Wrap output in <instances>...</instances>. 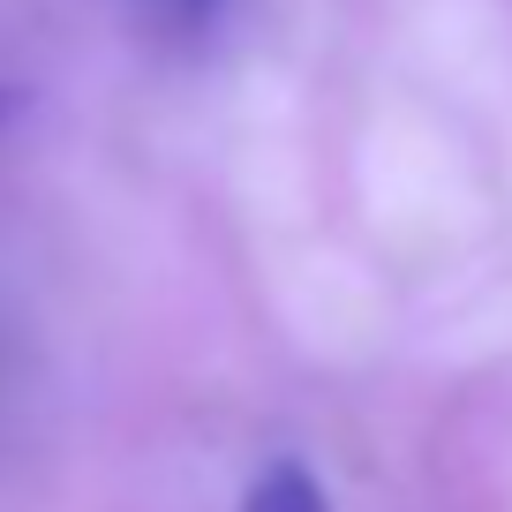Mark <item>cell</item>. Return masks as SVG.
<instances>
[{
  "label": "cell",
  "mask_w": 512,
  "mask_h": 512,
  "mask_svg": "<svg viewBox=\"0 0 512 512\" xmlns=\"http://www.w3.org/2000/svg\"><path fill=\"white\" fill-rule=\"evenodd\" d=\"M241 512H332V505H324V490H317V475H309V467H294V460H272L264 475L249 482Z\"/></svg>",
  "instance_id": "6da1fadb"
},
{
  "label": "cell",
  "mask_w": 512,
  "mask_h": 512,
  "mask_svg": "<svg viewBox=\"0 0 512 512\" xmlns=\"http://www.w3.org/2000/svg\"><path fill=\"white\" fill-rule=\"evenodd\" d=\"M0 113H8V91H0Z\"/></svg>",
  "instance_id": "3957f363"
},
{
  "label": "cell",
  "mask_w": 512,
  "mask_h": 512,
  "mask_svg": "<svg viewBox=\"0 0 512 512\" xmlns=\"http://www.w3.org/2000/svg\"><path fill=\"white\" fill-rule=\"evenodd\" d=\"M166 8H174L181 23H204V16H211V0H166Z\"/></svg>",
  "instance_id": "7a4b0ae2"
}]
</instances>
